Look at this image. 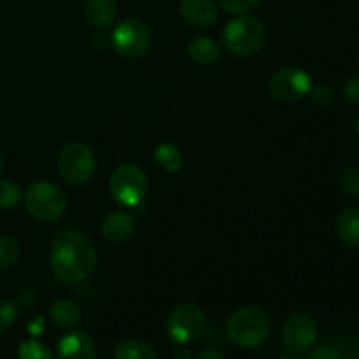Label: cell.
<instances>
[{"instance_id":"6da1fadb","label":"cell","mask_w":359,"mask_h":359,"mask_svg":"<svg viewBox=\"0 0 359 359\" xmlns=\"http://www.w3.org/2000/svg\"><path fill=\"white\" fill-rule=\"evenodd\" d=\"M97 251L93 244L76 230H60L51 244V270L63 283H81L97 269Z\"/></svg>"},{"instance_id":"7a4b0ae2","label":"cell","mask_w":359,"mask_h":359,"mask_svg":"<svg viewBox=\"0 0 359 359\" xmlns=\"http://www.w3.org/2000/svg\"><path fill=\"white\" fill-rule=\"evenodd\" d=\"M272 321L266 311L258 305H244L228 319V339L241 349H255L270 335Z\"/></svg>"},{"instance_id":"3957f363","label":"cell","mask_w":359,"mask_h":359,"mask_svg":"<svg viewBox=\"0 0 359 359\" xmlns=\"http://www.w3.org/2000/svg\"><path fill=\"white\" fill-rule=\"evenodd\" d=\"M266 30L258 18L244 16L231 20L223 28V46L237 56H251L263 48Z\"/></svg>"},{"instance_id":"277c9868","label":"cell","mask_w":359,"mask_h":359,"mask_svg":"<svg viewBox=\"0 0 359 359\" xmlns=\"http://www.w3.org/2000/svg\"><path fill=\"white\" fill-rule=\"evenodd\" d=\"M28 214L42 223H55L65 214L67 198L62 189L48 181L34 182L25 193Z\"/></svg>"},{"instance_id":"5b68a950","label":"cell","mask_w":359,"mask_h":359,"mask_svg":"<svg viewBox=\"0 0 359 359\" xmlns=\"http://www.w3.org/2000/svg\"><path fill=\"white\" fill-rule=\"evenodd\" d=\"M109 191L119 205L139 207L147 195L146 174L133 163L119 165L109 179Z\"/></svg>"},{"instance_id":"8992f818","label":"cell","mask_w":359,"mask_h":359,"mask_svg":"<svg viewBox=\"0 0 359 359\" xmlns=\"http://www.w3.org/2000/svg\"><path fill=\"white\" fill-rule=\"evenodd\" d=\"M151 30L144 21L137 20V18H126V20L119 21L112 30L111 42L112 49L118 55L125 56V58L135 60L140 58L147 53L151 46Z\"/></svg>"},{"instance_id":"52a82bcc","label":"cell","mask_w":359,"mask_h":359,"mask_svg":"<svg viewBox=\"0 0 359 359\" xmlns=\"http://www.w3.org/2000/svg\"><path fill=\"white\" fill-rule=\"evenodd\" d=\"M97 170V158L86 144L74 142L63 147L58 156V172L69 184H86Z\"/></svg>"},{"instance_id":"ba28073f","label":"cell","mask_w":359,"mask_h":359,"mask_svg":"<svg viewBox=\"0 0 359 359\" xmlns=\"http://www.w3.org/2000/svg\"><path fill=\"white\" fill-rule=\"evenodd\" d=\"M205 326V316L193 304L177 305L167 319V333L174 342L188 344L196 340Z\"/></svg>"},{"instance_id":"9c48e42d","label":"cell","mask_w":359,"mask_h":359,"mask_svg":"<svg viewBox=\"0 0 359 359\" xmlns=\"http://www.w3.org/2000/svg\"><path fill=\"white\" fill-rule=\"evenodd\" d=\"M312 81L305 70L297 67H283L273 72L270 79V91L277 100L298 102L311 93Z\"/></svg>"},{"instance_id":"30bf717a","label":"cell","mask_w":359,"mask_h":359,"mask_svg":"<svg viewBox=\"0 0 359 359\" xmlns=\"http://www.w3.org/2000/svg\"><path fill=\"white\" fill-rule=\"evenodd\" d=\"M318 339V325L309 314H294L286 321L283 330V342L287 353L294 356L309 353Z\"/></svg>"},{"instance_id":"8fae6325","label":"cell","mask_w":359,"mask_h":359,"mask_svg":"<svg viewBox=\"0 0 359 359\" xmlns=\"http://www.w3.org/2000/svg\"><path fill=\"white\" fill-rule=\"evenodd\" d=\"M179 13L196 28H209L217 21V6L212 0H181Z\"/></svg>"},{"instance_id":"7c38bea8","label":"cell","mask_w":359,"mask_h":359,"mask_svg":"<svg viewBox=\"0 0 359 359\" xmlns=\"http://www.w3.org/2000/svg\"><path fill=\"white\" fill-rule=\"evenodd\" d=\"M58 359H95V344L84 332H72L63 337L56 349Z\"/></svg>"},{"instance_id":"4fadbf2b","label":"cell","mask_w":359,"mask_h":359,"mask_svg":"<svg viewBox=\"0 0 359 359\" xmlns=\"http://www.w3.org/2000/svg\"><path fill=\"white\" fill-rule=\"evenodd\" d=\"M100 230L102 235L109 242L119 244V242L128 241L133 235V231H135V219L128 212H125V210H114V212L107 214L104 217Z\"/></svg>"},{"instance_id":"5bb4252c","label":"cell","mask_w":359,"mask_h":359,"mask_svg":"<svg viewBox=\"0 0 359 359\" xmlns=\"http://www.w3.org/2000/svg\"><path fill=\"white\" fill-rule=\"evenodd\" d=\"M116 9L114 0H86L84 4V16L88 23L97 28H107L114 23Z\"/></svg>"},{"instance_id":"9a60e30c","label":"cell","mask_w":359,"mask_h":359,"mask_svg":"<svg viewBox=\"0 0 359 359\" xmlns=\"http://www.w3.org/2000/svg\"><path fill=\"white\" fill-rule=\"evenodd\" d=\"M337 237L347 248L359 245V209L351 207L346 209L337 219Z\"/></svg>"},{"instance_id":"2e32d148","label":"cell","mask_w":359,"mask_h":359,"mask_svg":"<svg viewBox=\"0 0 359 359\" xmlns=\"http://www.w3.org/2000/svg\"><path fill=\"white\" fill-rule=\"evenodd\" d=\"M49 316H51L53 325L58 326L62 330H72L79 325L81 321V311L72 300H56L49 309Z\"/></svg>"},{"instance_id":"e0dca14e","label":"cell","mask_w":359,"mask_h":359,"mask_svg":"<svg viewBox=\"0 0 359 359\" xmlns=\"http://www.w3.org/2000/svg\"><path fill=\"white\" fill-rule=\"evenodd\" d=\"M188 55L198 65H209L221 56V46L210 37H196L188 44Z\"/></svg>"},{"instance_id":"ac0fdd59","label":"cell","mask_w":359,"mask_h":359,"mask_svg":"<svg viewBox=\"0 0 359 359\" xmlns=\"http://www.w3.org/2000/svg\"><path fill=\"white\" fill-rule=\"evenodd\" d=\"M114 359H156V351L140 339H128L118 344Z\"/></svg>"},{"instance_id":"d6986e66","label":"cell","mask_w":359,"mask_h":359,"mask_svg":"<svg viewBox=\"0 0 359 359\" xmlns=\"http://www.w3.org/2000/svg\"><path fill=\"white\" fill-rule=\"evenodd\" d=\"M154 161H156L158 167H161L167 172H177L182 167V154L179 151L177 146L170 142L160 144V146L154 149Z\"/></svg>"},{"instance_id":"ffe728a7","label":"cell","mask_w":359,"mask_h":359,"mask_svg":"<svg viewBox=\"0 0 359 359\" xmlns=\"http://www.w3.org/2000/svg\"><path fill=\"white\" fill-rule=\"evenodd\" d=\"M21 198V189L16 182L9 181V179H0V209L9 210L14 207L20 205Z\"/></svg>"},{"instance_id":"44dd1931","label":"cell","mask_w":359,"mask_h":359,"mask_svg":"<svg viewBox=\"0 0 359 359\" xmlns=\"http://www.w3.org/2000/svg\"><path fill=\"white\" fill-rule=\"evenodd\" d=\"M20 258V248L16 241L2 235L0 237V270H7L14 265Z\"/></svg>"},{"instance_id":"7402d4cb","label":"cell","mask_w":359,"mask_h":359,"mask_svg":"<svg viewBox=\"0 0 359 359\" xmlns=\"http://www.w3.org/2000/svg\"><path fill=\"white\" fill-rule=\"evenodd\" d=\"M20 359H51V351L39 340H25L18 347Z\"/></svg>"},{"instance_id":"603a6c76","label":"cell","mask_w":359,"mask_h":359,"mask_svg":"<svg viewBox=\"0 0 359 359\" xmlns=\"http://www.w3.org/2000/svg\"><path fill=\"white\" fill-rule=\"evenodd\" d=\"M18 314V305L11 300H0V332H6L11 326L16 323Z\"/></svg>"},{"instance_id":"cb8c5ba5","label":"cell","mask_w":359,"mask_h":359,"mask_svg":"<svg viewBox=\"0 0 359 359\" xmlns=\"http://www.w3.org/2000/svg\"><path fill=\"white\" fill-rule=\"evenodd\" d=\"M340 184H342V189L349 196H359V167L358 165H353V167L347 168L342 174V179H340Z\"/></svg>"},{"instance_id":"d4e9b609","label":"cell","mask_w":359,"mask_h":359,"mask_svg":"<svg viewBox=\"0 0 359 359\" xmlns=\"http://www.w3.org/2000/svg\"><path fill=\"white\" fill-rule=\"evenodd\" d=\"M262 0H219L221 7L230 14H245L248 11L255 9L259 6Z\"/></svg>"},{"instance_id":"484cf974","label":"cell","mask_w":359,"mask_h":359,"mask_svg":"<svg viewBox=\"0 0 359 359\" xmlns=\"http://www.w3.org/2000/svg\"><path fill=\"white\" fill-rule=\"evenodd\" d=\"M309 95H311L312 102L316 105H319V107H330L333 104V100H335V93L326 84H319V86L311 88V93Z\"/></svg>"},{"instance_id":"4316f807","label":"cell","mask_w":359,"mask_h":359,"mask_svg":"<svg viewBox=\"0 0 359 359\" xmlns=\"http://www.w3.org/2000/svg\"><path fill=\"white\" fill-rule=\"evenodd\" d=\"M344 98L349 104H359V76H353L344 84Z\"/></svg>"},{"instance_id":"83f0119b","label":"cell","mask_w":359,"mask_h":359,"mask_svg":"<svg viewBox=\"0 0 359 359\" xmlns=\"http://www.w3.org/2000/svg\"><path fill=\"white\" fill-rule=\"evenodd\" d=\"M309 359H340V354L339 351H335L333 347L323 346L319 347V349H316Z\"/></svg>"},{"instance_id":"f1b7e54d","label":"cell","mask_w":359,"mask_h":359,"mask_svg":"<svg viewBox=\"0 0 359 359\" xmlns=\"http://www.w3.org/2000/svg\"><path fill=\"white\" fill-rule=\"evenodd\" d=\"M196 359H224V356L221 353H217V351L207 349V351H202V353L196 356Z\"/></svg>"},{"instance_id":"f546056e","label":"cell","mask_w":359,"mask_h":359,"mask_svg":"<svg viewBox=\"0 0 359 359\" xmlns=\"http://www.w3.org/2000/svg\"><path fill=\"white\" fill-rule=\"evenodd\" d=\"M2 165H4V160H2V154H0V172H2Z\"/></svg>"},{"instance_id":"4dcf8cb0","label":"cell","mask_w":359,"mask_h":359,"mask_svg":"<svg viewBox=\"0 0 359 359\" xmlns=\"http://www.w3.org/2000/svg\"><path fill=\"white\" fill-rule=\"evenodd\" d=\"M356 130H358V135H359V118H358V125H356Z\"/></svg>"},{"instance_id":"1f68e13d","label":"cell","mask_w":359,"mask_h":359,"mask_svg":"<svg viewBox=\"0 0 359 359\" xmlns=\"http://www.w3.org/2000/svg\"><path fill=\"white\" fill-rule=\"evenodd\" d=\"M280 359H297V358H291V356H290V358H280Z\"/></svg>"}]
</instances>
